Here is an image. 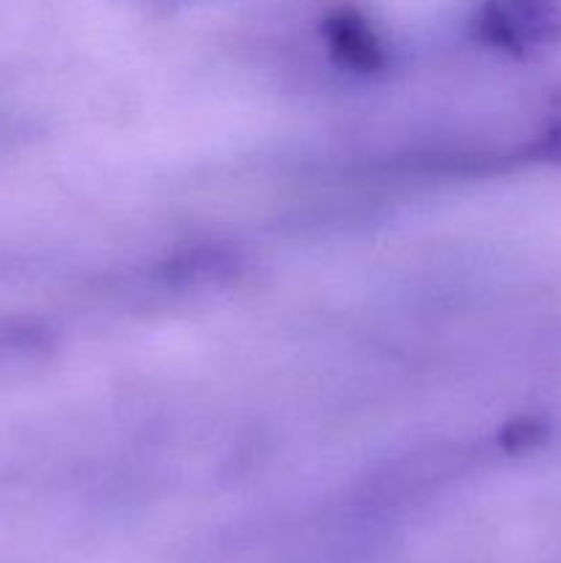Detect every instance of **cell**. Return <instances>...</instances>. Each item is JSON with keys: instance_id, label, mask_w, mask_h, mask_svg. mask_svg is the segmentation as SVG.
<instances>
[{"instance_id": "1", "label": "cell", "mask_w": 561, "mask_h": 563, "mask_svg": "<svg viewBox=\"0 0 561 563\" xmlns=\"http://www.w3.org/2000/svg\"><path fill=\"white\" fill-rule=\"evenodd\" d=\"M479 33L509 53H534L561 38V0H484Z\"/></svg>"}, {"instance_id": "2", "label": "cell", "mask_w": 561, "mask_h": 563, "mask_svg": "<svg viewBox=\"0 0 561 563\" xmlns=\"http://www.w3.org/2000/svg\"><path fill=\"white\" fill-rule=\"evenodd\" d=\"M42 346V333L31 324L0 322V374L28 363Z\"/></svg>"}]
</instances>
